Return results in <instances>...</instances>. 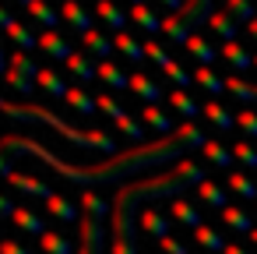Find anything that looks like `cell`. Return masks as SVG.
Wrapping results in <instances>:
<instances>
[{
    "label": "cell",
    "instance_id": "6da1fadb",
    "mask_svg": "<svg viewBox=\"0 0 257 254\" xmlns=\"http://www.w3.org/2000/svg\"><path fill=\"white\" fill-rule=\"evenodd\" d=\"M204 145H208V134L190 120V124L176 127L173 134L159 138V141H141V145H134V148H127V152H116V155H109L106 162L74 166V162H64L57 152H50V148H46L43 141H36V138L4 134V138H0V173L11 177V173H15V170H11V155L29 152V155L43 159V162H46L53 173H60L64 180H71V184H120V180H127L131 173H138V170H152V166H162V162H169V159H180L183 148H204Z\"/></svg>",
    "mask_w": 257,
    "mask_h": 254
},
{
    "label": "cell",
    "instance_id": "7a4b0ae2",
    "mask_svg": "<svg viewBox=\"0 0 257 254\" xmlns=\"http://www.w3.org/2000/svg\"><path fill=\"white\" fill-rule=\"evenodd\" d=\"M194 184H204V170L194 162V159H180L176 166L162 170V173H152V177H134L127 184L116 187V198H113V208H109V226H113V236H109V254H138V240H134V222H138V201H148V198H180L187 187Z\"/></svg>",
    "mask_w": 257,
    "mask_h": 254
},
{
    "label": "cell",
    "instance_id": "3957f363",
    "mask_svg": "<svg viewBox=\"0 0 257 254\" xmlns=\"http://www.w3.org/2000/svg\"><path fill=\"white\" fill-rule=\"evenodd\" d=\"M0 113H8L11 120H25V124H46V127H53L57 134H64L71 145H78V148H95V152H106V155H116V141H113V134H106V131H81V127H71L67 120H60L57 113H50L46 106H32V103H8L4 96H0Z\"/></svg>",
    "mask_w": 257,
    "mask_h": 254
},
{
    "label": "cell",
    "instance_id": "277c9868",
    "mask_svg": "<svg viewBox=\"0 0 257 254\" xmlns=\"http://www.w3.org/2000/svg\"><path fill=\"white\" fill-rule=\"evenodd\" d=\"M211 15H215V11H211V0H183V8L173 11V15L162 22V29H166V36H169L173 43L183 46V43L194 36V29L204 25Z\"/></svg>",
    "mask_w": 257,
    "mask_h": 254
},
{
    "label": "cell",
    "instance_id": "5b68a950",
    "mask_svg": "<svg viewBox=\"0 0 257 254\" xmlns=\"http://www.w3.org/2000/svg\"><path fill=\"white\" fill-rule=\"evenodd\" d=\"M36 78H39V67H36V60H32L25 50H15V53H11V67H8V74H4V85H8V89H15V92H25V96H32V89H36Z\"/></svg>",
    "mask_w": 257,
    "mask_h": 254
},
{
    "label": "cell",
    "instance_id": "8992f818",
    "mask_svg": "<svg viewBox=\"0 0 257 254\" xmlns=\"http://www.w3.org/2000/svg\"><path fill=\"white\" fill-rule=\"evenodd\" d=\"M81 240H78V254H102V243H106V229H102V219L99 215H85L81 212V226H78Z\"/></svg>",
    "mask_w": 257,
    "mask_h": 254
},
{
    "label": "cell",
    "instance_id": "52a82bcc",
    "mask_svg": "<svg viewBox=\"0 0 257 254\" xmlns=\"http://www.w3.org/2000/svg\"><path fill=\"white\" fill-rule=\"evenodd\" d=\"M8 184H11L15 191H22V194H32V198H43V201H50V198L57 194L50 184H43L39 177H25V173H11V177H8Z\"/></svg>",
    "mask_w": 257,
    "mask_h": 254
},
{
    "label": "cell",
    "instance_id": "ba28073f",
    "mask_svg": "<svg viewBox=\"0 0 257 254\" xmlns=\"http://www.w3.org/2000/svg\"><path fill=\"white\" fill-rule=\"evenodd\" d=\"M39 50H43L46 57H53V60H64V64L74 57L71 43H67L60 32H43V36H39Z\"/></svg>",
    "mask_w": 257,
    "mask_h": 254
},
{
    "label": "cell",
    "instance_id": "9c48e42d",
    "mask_svg": "<svg viewBox=\"0 0 257 254\" xmlns=\"http://www.w3.org/2000/svg\"><path fill=\"white\" fill-rule=\"evenodd\" d=\"M131 92H134L145 106H159V99H162V89H159L148 74H141V71L131 74Z\"/></svg>",
    "mask_w": 257,
    "mask_h": 254
},
{
    "label": "cell",
    "instance_id": "30bf717a",
    "mask_svg": "<svg viewBox=\"0 0 257 254\" xmlns=\"http://www.w3.org/2000/svg\"><path fill=\"white\" fill-rule=\"evenodd\" d=\"M60 18H64V22H67L71 29H78L81 36L95 29V25H92V15H88V11H85V8L78 4V0H67V4L60 8Z\"/></svg>",
    "mask_w": 257,
    "mask_h": 254
},
{
    "label": "cell",
    "instance_id": "8fae6325",
    "mask_svg": "<svg viewBox=\"0 0 257 254\" xmlns=\"http://www.w3.org/2000/svg\"><path fill=\"white\" fill-rule=\"evenodd\" d=\"M95 74H99V81H106L109 89H131V74H127L120 64H113V60H99V64H95Z\"/></svg>",
    "mask_w": 257,
    "mask_h": 254
},
{
    "label": "cell",
    "instance_id": "7c38bea8",
    "mask_svg": "<svg viewBox=\"0 0 257 254\" xmlns=\"http://www.w3.org/2000/svg\"><path fill=\"white\" fill-rule=\"evenodd\" d=\"M95 15H99V18H102L109 29H116V32H123L127 18H131V15H127V11L116 4V0H99V4H95Z\"/></svg>",
    "mask_w": 257,
    "mask_h": 254
},
{
    "label": "cell",
    "instance_id": "4fadbf2b",
    "mask_svg": "<svg viewBox=\"0 0 257 254\" xmlns=\"http://www.w3.org/2000/svg\"><path fill=\"white\" fill-rule=\"evenodd\" d=\"M218 57H222L232 71H250V64H253V57H250L246 46H239V43H222Z\"/></svg>",
    "mask_w": 257,
    "mask_h": 254
},
{
    "label": "cell",
    "instance_id": "5bb4252c",
    "mask_svg": "<svg viewBox=\"0 0 257 254\" xmlns=\"http://www.w3.org/2000/svg\"><path fill=\"white\" fill-rule=\"evenodd\" d=\"M64 103L74 110V113H81V117H92V113H99V106H95V96H88L81 85H74V89H67V96H64Z\"/></svg>",
    "mask_w": 257,
    "mask_h": 254
},
{
    "label": "cell",
    "instance_id": "9a60e30c",
    "mask_svg": "<svg viewBox=\"0 0 257 254\" xmlns=\"http://www.w3.org/2000/svg\"><path fill=\"white\" fill-rule=\"evenodd\" d=\"M183 50H187L190 57H197V60H201V67H211V64L218 60V50H215L208 39H201V36H190V39L183 43Z\"/></svg>",
    "mask_w": 257,
    "mask_h": 254
},
{
    "label": "cell",
    "instance_id": "2e32d148",
    "mask_svg": "<svg viewBox=\"0 0 257 254\" xmlns=\"http://www.w3.org/2000/svg\"><path fill=\"white\" fill-rule=\"evenodd\" d=\"M46 212L53 215V219H60V222H78V205L71 201V198H64V194H53L50 201H46Z\"/></svg>",
    "mask_w": 257,
    "mask_h": 254
},
{
    "label": "cell",
    "instance_id": "e0dca14e",
    "mask_svg": "<svg viewBox=\"0 0 257 254\" xmlns=\"http://www.w3.org/2000/svg\"><path fill=\"white\" fill-rule=\"evenodd\" d=\"M29 18H32L36 25H43L46 32H57V25H60V15L46 4V0H36V4H29Z\"/></svg>",
    "mask_w": 257,
    "mask_h": 254
},
{
    "label": "cell",
    "instance_id": "ac0fdd59",
    "mask_svg": "<svg viewBox=\"0 0 257 254\" xmlns=\"http://www.w3.org/2000/svg\"><path fill=\"white\" fill-rule=\"evenodd\" d=\"M81 46H85L92 57H99V60H109V57H113V43H109V39H106L99 29L85 32V36H81Z\"/></svg>",
    "mask_w": 257,
    "mask_h": 254
},
{
    "label": "cell",
    "instance_id": "d6986e66",
    "mask_svg": "<svg viewBox=\"0 0 257 254\" xmlns=\"http://www.w3.org/2000/svg\"><path fill=\"white\" fill-rule=\"evenodd\" d=\"M173 219H176V222H183L187 229H201V226H204L201 212H197L187 198H176V201H173Z\"/></svg>",
    "mask_w": 257,
    "mask_h": 254
},
{
    "label": "cell",
    "instance_id": "ffe728a7",
    "mask_svg": "<svg viewBox=\"0 0 257 254\" xmlns=\"http://www.w3.org/2000/svg\"><path fill=\"white\" fill-rule=\"evenodd\" d=\"M113 46H116V50H120V53H123L127 60H134V64H141V60L148 57V53H145V43H138V39H134L131 32H116Z\"/></svg>",
    "mask_w": 257,
    "mask_h": 254
},
{
    "label": "cell",
    "instance_id": "44dd1931",
    "mask_svg": "<svg viewBox=\"0 0 257 254\" xmlns=\"http://www.w3.org/2000/svg\"><path fill=\"white\" fill-rule=\"evenodd\" d=\"M36 85H39V89H46L50 96H60V99H64V96H67V89H71V85L64 81V74H57L53 67H39Z\"/></svg>",
    "mask_w": 257,
    "mask_h": 254
},
{
    "label": "cell",
    "instance_id": "7402d4cb",
    "mask_svg": "<svg viewBox=\"0 0 257 254\" xmlns=\"http://www.w3.org/2000/svg\"><path fill=\"white\" fill-rule=\"evenodd\" d=\"M208 25H211V32H215V36H222L225 43H236L232 36H236V25H239V22H236L229 11H215V15L208 18Z\"/></svg>",
    "mask_w": 257,
    "mask_h": 254
},
{
    "label": "cell",
    "instance_id": "603a6c76",
    "mask_svg": "<svg viewBox=\"0 0 257 254\" xmlns=\"http://www.w3.org/2000/svg\"><path fill=\"white\" fill-rule=\"evenodd\" d=\"M67 71H71L81 85H88L92 78H99V74H95V64H92V57H88V53H74V57L67 60Z\"/></svg>",
    "mask_w": 257,
    "mask_h": 254
},
{
    "label": "cell",
    "instance_id": "cb8c5ba5",
    "mask_svg": "<svg viewBox=\"0 0 257 254\" xmlns=\"http://www.w3.org/2000/svg\"><path fill=\"white\" fill-rule=\"evenodd\" d=\"M11 222H15L18 229H25V233H36V236H43V233H46V222H43L32 208H15Z\"/></svg>",
    "mask_w": 257,
    "mask_h": 254
},
{
    "label": "cell",
    "instance_id": "d4e9b609",
    "mask_svg": "<svg viewBox=\"0 0 257 254\" xmlns=\"http://www.w3.org/2000/svg\"><path fill=\"white\" fill-rule=\"evenodd\" d=\"M131 22H134L138 29H145V32H162V22H159V15H155L148 4L131 8Z\"/></svg>",
    "mask_w": 257,
    "mask_h": 254
},
{
    "label": "cell",
    "instance_id": "484cf974",
    "mask_svg": "<svg viewBox=\"0 0 257 254\" xmlns=\"http://www.w3.org/2000/svg\"><path fill=\"white\" fill-rule=\"evenodd\" d=\"M201 152H204V159H208V162H215V166H222V170H229V173H232V162H236V159H232V152H229L222 141H211V138H208V145H204Z\"/></svg>",
    "mask_w": 257,
    "mask_h": 254
},
{
    "label": "cell",
    "instance_id": "4316f807",
    "mask_svg": "<svg viewBox=\"0 0 257 254\" xmlns=\"http://www.w3.org/2000/svg\"><path fill=\"white\" fill-rule=\"evenodd\" d=\"M204 117L215 124V127H222V131H229L232 124H236V113H229L218 99H211V103H204Z\"/></svg>",
    "mask_w": 257,
    "mask_h": 254
},
{
    "label": "cell",
    "instance_id": "83f0119b",
    "mask_svg": "<svg viewBox=\"0 0 257 254\" xmlns=\"http://www.w3.org/2000/svg\"><path fill=\"white\" fill-rule=\"evenodd\" d=\"M197 198H201L204 205H211V208H225V187H222V184H215V180L197 184Z\"/></svg>",
    "mask_w": 257,
    "mask_h": 254
},
{
    "label": "cell",
    "instance_id": "f1b7e54d",
    "mask_svg": "<svg viewBox=\"0 0 257 254\" xmlns=\"http://www.w3.org/2000/svg\"><path fill=\"white\" fill-rule=\"evenodd\" d=\"M222 222L225 226H232V229H239V233H253L257 226H253V219L243 212V208H232V205H225L222 208Z\"/></svg>",
    "mask_w": 257,
    "mask_h": 254
},
{
    "label": "cell",
    "instance_id": "f546056e",
    "mask_svg": "<svg viewBox=\"0 0 257 254\" xmlns=\"http://www.w3.org/2000/svg\"><path fill=\"white\" fill-rule=\"evenodd\" d=\"M141 226H145V233H152L155 240L169 236V219H166L162 212H155V208H148V212L141 215Z\"/></svg>",
    "mask_w": 257,
    "mask_h": 254
},
{
    "label": "cell",
    "instance_id": "4dcf8cb0",
    "mask_svg": "<svg viewBox=\"0 0 257 254\" xmlns=\"http://www.w3.org/2000/svg\"><path fill=\"white\" fill-rule=\"evenodd\" d=\"M222 11H229L239 25H250L257 15H253V0H222Z\"/></svg>",
    "mask_w": 257,
    "mask_h": 254
},
{
    "label": "cell",
    "instance_id": "1f68e13d",
    "mask_svg": "<svg viewBox=\"0 0 257 254\" xmlns=\"http://www.w3.org/2000/svg\"><path fill=\"white\" fill-rule=\"evenodd\" d=\"M225 89L239 99V103H257V85H250V81H243L239 74H229L225 78Z\"/></svg>",
    "mask_w": 257,
    "mask_h": 254
},
{
    "label": "cell",
    "instance_id": "d6a6232c",
    "mask_svg": "<svg viewBox=\"0 0 257 254\" xmlns=\"http://www.w3.org/2000/svg\"><path fill=\"white\" fill-rule=\"evenodd\" d=\"M194 85L208 89L211 96H222V89H225V78H218L211 67H197V71H194Z\"/></svg>",
    "mask_w": 257,
    "mask_h": 254
},
{
    "label": "cell",
    "instance_id": "836d02e7",
    "mask_svg": "<svg viewBox=\"0 0 257 254\" xmlns=\"http://www.w3.org/2000/svg\"><path fill=\"white\" fill-rule=\"evenodd\" d=\"M169 106H173V110H180V113H183V117H190V120H194L197 113H204V106H197L183 89H176V92L169 96Z\"/></svg>",
    "mask_w": 257,
    "mask_h": 254
},
{
    "label": "cell",
    "instance_id": "e575fe53",
    "mask_svg": "<svg viewBox=\"0 0 257 254\" xmlns=\"http://www.w3.org/2000/svg\"><path fill=\"white\" fill-rule=\"evenodd\" d=\"M194 236H197V243H201L204 250H211V254H222V250H225V240H222L208 222H204L201 229H194Z\"/></svg>",
    "mask_w": 257,
    "mask_h": 254
},
{
    "label": "cell",
    "instance_id": "d590c367",
    "mask_svg": "<svg viewBox=\"0 0 257 254\" xmlns=\"http://www.w3.org/2000/svg\"><path fill=\"white\" fill-rule=\"evenodd\" d=\"M141 117H145V124H148V127H155L162 138H166V134H173V127H169V117H166L159 106H145V110H141Z\"/></svg>",
    "mask_w": 257,
    "mask_h": 254
},
{
    "label": "cell",
    "instance_id": "8d00e7d4",
    "mask_svg": "<svg viewBox=\"0 0 257 254\" xmlns=\"http://www.w3.org/2000/svg\"><path fill=\"white\" fill-rule=\"evenodd\" d=\"M39 247H43L46 254H74V247H71V243H67L60 233H50V229L39 236Z\"/></svg>",
    "mask_w": 257,
    "mask_h": 254
},
{
    "label": "cell",
    "instance_id": "74e56055",
    "mask_svg": "<svg viewBox=\"0 0 257 254\" xmlns=\"http://www.w3.org/2000/svg\"><path fill=\"white\" fill-rule=\"evenodd\" d=\"M8 36H11V39L18 43V50H25V53L39 46V39H36V36H32V32H29V29H25L22 22H15V25H8Z\"/></svg>",
    "mask_w": 257,
    "mask_h": 254
},
{
    "label": "cell",
    "instance_id": "f35d334b",
    "mask_svg": "<svg viewBox=\"0 0 257 254\" xmlns=\"http://www.w3.org/2000/svg\"><path fill=\"white\" fill-rule=\"evenodd\" d=\"M95 106H99V113H106V117H113V120H120V117H127V110H123V103H120V99H113L109 92H99V96H95Z\"/></svg>",
    "mask_w": 257,
    "mask_h": 254
},
{
    "label": "cell",
    "instance_id": "ab89813d",
    "mask_svg": "<svg viewBox=\"0 0 257 254\" xmlns=\"http://www.w3.org/2000/svg\"><path fill=\"white\" fill-rule=\"evenodd\" d=\"M116 131H120V134H123V138H131V141H134V145H141V141H145V127H141V120H134V117H131V113H127V117H120V120H116Z\"/></svg>",
    "mask_w": 257,
    "mask_h": 254
},
{
    "label": "cell",
    "instance_id": "60d3db41",
    "mask_svg": "<svg viewBox=\"0 0 257 254\" xmlns=\"http://www.w3.org/2000/svg\"><path fill=\"white\" fill-rule=\"evenodd\" d=\"M229 187H232L239 198H257V184H253L246 173H239V170H232V173H229Z\"/></svg>",
    "mask_w": 257,
    "mask_h": 254
},
{
    "label": "cell",
    "instance_id": "b9f144b4",
    "mask_svg": "<svg viewBox=\"0 0 257 254\" xmlns=\"http://www.w3.org/2000/svg\"><path fill=\"white\" fill-rule=\"evenodd\" d=\"M162 74H166V78H169V81H173L176 89H183V85H194V74H187V71H183V67H180V64L173 60V57H169V60L162 64Z\"/></svg>",
    "mask_w": 257,
    "mask_h": 254
},
{
    "label": "cell",
    "instance_id": "7bdbcfd3",
    "mask_svg": "<svg viewBox=\"0 0 257 254\" xmlns=\"http://www.w3.org/2000/svg\"><path fill=\"white\" fill-rule=\"evenodd\" d=\"M232 159L243 162V166H250V170H257V148L250 141H232Z\"/></svg>",
    "mask_w": 257,
    "mask_h": 254
},
{
    "label": "cell",
    "instance_id": "ee69618b",
    "mask_svg": "<svg viewBox=\"0 0 257 254\" xmlns=\"http://www.w3.org/2000/svg\"><path fill=\"white\" fill-rule=\"evenodd\" d=\"M106 208H109V205H106L99 194H92V191H85V194H81V212H85V215H99V219H102V215H106Z\"/></svg>",
    "mask_w": 257,
    "mask_h": 254
},
{
    "label": "cell",
    "instance_id": "f6af8a7d",
    "mask_svg": "<svg viewBox=\"0 0 257 254\" xmlns=\"http://www.w3.org/2000/svg\"><path fill=\"white\" fill-rule=\"evenodd\" d=\"M236 124H239L250 138H257V113H253V110H236Z\"/></svg>",
    "mask_w": 257,
    "mask_h": 254
},
{
    "label": "cell",
    "instance_id": "bcb514c9",
    "mask_svg": "<svg viewBox=\"0 0 257 254\" xmlns=\"http://www.w3.org/2000/svg\"><path fill=\"white\" fill-rule=\"evenodd\" d=\"M145 53H148V57H152V60L159 64V67H162V64L169 60V53H166V50H162V46H159L155 39H148V43H145Z\"/></svg>",
    "mask_w": 257,
    "mask_h": 254
},
{
    "label": "cell",
    "instance_id": "7dc6e473",
    "mask_svg": "<svg viewBox=\"0 0 257 254\" xmlns=\"http://www.w3.org/2000/svg\"><path fill=\"white\" fill-rule=\"evenodd\" d=\"M159 247H162L166 254H187V247H183L176 236H162V240H159Z\"/></svg>",
    "mask_w": 257,
    "mask_h": 254
},
{
    "label": "cell",
    "instance_id": "c3c4849f",
    "mask_svg": "<svg viewBox=\"0 0 257 254\" xmlns=\"http://www.w3.org/2000/svg\"><path fill=\"white\" fill-rule=\"evenodd\" d=\"M0 254H29L22 243H15V240H4V243H0Z\"/></svg>",
    "mask_w": 257,
    "mask_h": 254
},
{
    "label": "cell",
    "instance_id": "681fc988",
    "mask_svg": "<svg viewBox=\"0 0 257 254\" xmlns=\"http://www.w3.org/2000/svg\"><path fill=\"white\" fill-rule=\"evenodd\" d=\"M15 208H18V205H15L8 194H0V215H8V219H11V215H15Z\"/></svg>",
    "mask_w": 257,
    "mask_h": 254
},
{
    "label": "cell",
    "instance_id": "f907efd6",
    "mask_svg": "<svg viewBox=\"0 0 257 254\" xmlns=\"http://www.w3.org/2000/svg\"><path fill=\"white\" fill-rule=\"evenodd\" d=\"M8 25H15V18H11V11H8L4 4H0V29L8 32Z\"/></svg>",
    "mask_w": 257,
    "mask_h": 254
},
{
    "label": "cell",
    "instance_id": "816d5d0a",
    "mask_svg": "<svg viewBox=\"0 0 257 254\" xmlns=\"http://www.w3.org/2000/svg\"><path fill=\"white\" fill-rule=\"evenodd\" d=\"M8 67H11V57L4 53V46H0V74H8Z\"/></svg>",
    "mask_w": 257,
    "mask_h": 254
},
{
    "label": "cell",
    "instance_id": "f5cc1de1",
    "mask_svg": "<svg viewBox=\"0 0 257 254\" xmlns=\"http://www.w3.org/2000/svg\"><path fill=\"white\" fill-rule=\"evenodd\" d=\"M222 254H246V250H243V247H236V243H225V250H222Z\"/></svg>",
    "mask_w": 257,
    "mask_h": 254
},
{
    "label": "cell",
    "instance_id": "db71d44e",
    "mask_svg": "<svg viewBox=\"0 0 257 254\" xmlns=\"http://www.w3.org/2000/svg\"><path fill=\"white\" fill-rule=\"evenodd\" d=\"M246 32H250V39H253V43H257V18H253V22H250V29H246Z\"/></svg>",
    "mask_w": 257,
    "mask_h": 254
},
{
    "label": "cell",
    "instance_id": "11a10c76",
    "mask_svg": "<svg viewBox=\"0 0 257 254\" xmlns=\"http://www.w3.org/2000/svg\"><path fill=\"white\" fill-rule=\"evenodd\" d=\"M166 8H173V11H180V8H183V0H166Z\"/></svg>",
    "mask_w": 257,
    "mask_h": 254
},
{
    "label": "cell",
    "instance_id": "9f6ffc18",
    "mask_svg": "<svg viewBox=\"0 0 257 254\" xmlns=\"http://www.w3.org/2000/svg\"><path fill=\"white\" fill-rule=\"evenodd\" d=\"M18 4H25V8H29V4H36V0H18Z\"/></svg>",
    "mask_w": 257,
    "mask_h": 254
},
{
    "label": "cell",
    "instance_id": "6f0895ef",
    "mask_svg": "<svg viewBox=\"0 0 257 254\" xmlns=\"http://www.w3.org/2000/svg\"><path fill=\"white\" fill-rule=\"evenodd\" d=\"M250 240H253V243H257V229H253V233H250Z\"/></svg>",
    "mask_w": 257,
    "mask_h": 254
},
{
    "label": "cell",
    "instance_id": "680465c9",
    "mask_svg": "<svg viewBox=\"0 0 257 254\" xmlns=\"http://www.w3.org/2000/svg\"><path fill=\"white\" fill-rule=\"evenodd\" d=\"M131 4H134V8H138V4H145V0H131Z\"/></svg>",
    "mask_w": 257,
    "mask_h": 254
},
{
    "label": "cell",
    "instance_id": "91938a15",
    "mask_svg": "<svg viewBox=\"0 0 257 254\" xmlns=\"http://www.w3.org/2000/svg\"><path fill=\"white\" fill-rule=\"evenodd\" d=\"M253 67H257V57H253Z\"/></svg>",
    "mask_w": 257,
    "mask_h": 254
},
{
    "label": "cell",
    "instance_id": "94428289",
    "mask_svg": "<svg viewBox=\"0 0 257 254\" xmlns=\"http://www.w3.org/2000/svg\"><path fill=\"white\" fill-rule=\"evenodd\" d=\"M0 243H4V240H0Z\"/></svg>",
    "mask_w": 257,
    "mask_h": 254
},
{
    "label": "cell",
    "instance_id": "6125c7cd",
    "mask_svg": "<svg viewBox=\"0 0 257 254\" xmlns=\"http://www.w3.org/2000/svg\"><path fill=\"white\" fill-rule=\"evenodd\" d=\"M64 4H67V0H64Z\"/></svg>",
    "mask_w": 257,
    "mask_h": 254
},
{
    "label": "cell",
    "instance_id": "be15d7a7",
    "mask_svg": "<svg viewBox=\"0 0 257 254\" xmlns=\"http://www.w3.org/2000/svg\"><path fill=\"white\" fill-rule=\"evenodd\" d=\"M95 4H99V0H95Z\"/></svg>",
    "mask_w": 257,
    "mask_h": 254
}]
</instances>
